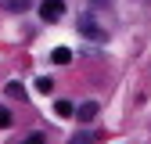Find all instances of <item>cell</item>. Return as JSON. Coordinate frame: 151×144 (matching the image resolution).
Masks as SVG:
<instances>
[{"label":"cell","instance_id":"1","mask_svg":"<svg viewBox=\"0 0 151 144\" xmlns=\"http://www.w3.org/2000/svg\"><path fill=\"white\" fill-rule=\"evenodd\" d=\"M76 29H79V36H86V40H93V43H108V29L97 25L93 14H79L76 18Z\"/></svg>","mask_w":151,"mask_h":144},{"label":"cell","instance_id":"2","mask_svg":"<svg viewBox=\"0 0 151 144\" xmlns=\"http://www.w3.org/2000/svg\"><path fill=\"white\" fill-rule=\"evenodd\" d=\"M61 14H65V4H61V0H43V7H40V18H43V22H58Z\"/></svg>","mask_w":151,"mask_h":144},{"label":"cell","instance_id":"3","mask_svg":"<svg viewBox=\"0 0 151 144\" xmlns=\"http://www.w3.org/2000/svg\"><path fill=\"white\" fill-rule=\"evenodd\" d=\"M97 112H101V104H97V101H83L79 108H76V115H79L83 122H90V119L97 115Z\"/></svg>","mask_w":151,"mask_h":144},{"label":"cell","instance_id":"4","mask_svg":"<svg viewBox=\"0 0 151 144\" xmlns=\"http://www.w3.org/2000/svg\"><path fill=\"white\" fill-rule=\"evenodd\" d=\"M50 61H54V65H68V61H72V50H68V47H54V50H50Z\"/></svg>","mask_w":151,"mask_h":144},{"label":"cell","instance_id":"5","mask_svg":"<svg viewBox=\"0 0 151 144\" xmlns=\"http://www.w3.org/2000/svg\"><path fill=\"white\" fill-rule=\"evenodd\" d=\"M4 94H7V97H18V101H22V97H25V86L18 83V79H11V83L4 86Z\"/></svg>","mask_w":151,"mask_h":144},{"label":"cell","instance_id":"6","mask_svg":"<svg viewBox=\"0 0 151 144\" xmlns=\"http://www.w3.org/2000/svg\"><path fill=\"white\" fill-rule=\"evenodd\" d=\"M32 0H0V7H7V11H29Z\"/></svg>","mask_w":151,"mask_h":144},{"label":"cell","instance_id":"7","mask_svg":"<svg viewBox=\"0 0 151 144\" xmlns=\"http://www.w3.org/2000/svg\"><path fill=\"white\" fill-rule=\"evenodd\" d=\"M54 112H58L61 119H68V115H76V104H72V101H58V104H54Z\"/></svg>","mask_w":151,"mask_h":144},{"label":"cell","instance_id":"8","mask_svg":"<svg viewBox=\"0 0 151 144\" xmlns=\"http://www.w3.org/2000/svg\"><path fill=\"white\" fill-rule=\"evenodd\" d=\"M36 90H40V94H50V90H54V79L50 76H40V79H36Z\"/></svg>","mask_w":151,"mask_h":144},{"label":"cell","instance_id":"9","mask_svg":"<svg viewBox=\"0 0 151 144\" xmlns=\"http://www.w3.org/2000/svg\"><path fill=\"white\" fill-rule=\"evenodd\" d=\"M68 144H93V133H90V130H83V133L68 137Z\"/></svg>","mask_w":151,"mask_h":144},{"label":"cell","instance_id":"10","mask_svg":"<svg viewBox=\"0 0 151 144\" xmlns=\"http://www.w3.org/2000/svg\"><path fill=\"white\" fill-rule=\"evenodd\" d=\"M7 126H11V112L0 104V130H7Z\"/></svg>","mask_w":151,"mask_h":144},{"label":"cell","instance_id":"11","mask_svg":"<svg viewBox=\"0 0 151 144\" xmlns=\"http://www.w3.org/2000/svg\"><path fill=\"white\" fill-rule=\"evenodd\" d=\"M22 144H43V133H32V137H25Z\"/></svg>","mask_w":151,"mask_h":144},{"label":"cell","instance_id":"12","mask_svg":"<svg viewBox=\"0 0 151 144\" xmlns=\"http://www.w3.org/2000/svg\"><path fill=\"white\" fill-rule=\"evenodd\" d=\"M93 7H111V0H90Z\"/></svg>","mask_w":151,"mask_h":144}]
</instances>
